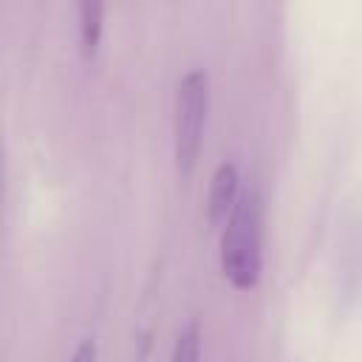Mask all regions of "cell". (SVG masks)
I'll return each instance as SVG.
<instances>
[{"label": "cell", "instance_id": "obj_1", "mask_svg": "<svg viewBox=\"0 0 362 362\" xmlns=\"http://www.w3.org/2000/svg\"><path fill=\"white\" fill-rule=\"evenodd\" d=\"M223 223L226 229L221 235V269L235 288H255L263 266L257 192H240Z\"/></svg>", "mask_w": 362, "mask_h": 362}, {"label": "cell", "instance_id": "obj_2", "mask_svg": "<svg viewBox=\"0 0 362 362\" xmlns=\"http://www.w3.org/2000/svg\"><path fill=\"white\" fill-rule=\"evenodd\" d=\"M209 110V76L201 68H192L181 76L175 90V170L178 175H189L206 127Z\"/></svg>", "mask_w": 362, "mask_h": 362}, {"label": "cell", "instance_id": "obj_3", "mask_svg": "<svg viewBox=\"0 0 362 362\" xmlns=\"http://www.w3.org/2000/svg\"><path fill=\"white\" fill-rule=\"evenodd\" d=\"M240 195V175L232 161H221L212 181H209V195H206V218L212 226L223 223L226 215L232 212L235 201Z\"/></svg>", "mask_w": 362, "mask_h": 362}, {"label": "cell", "instance_id": "obj_4", "mask_svg": "<svg viewBox=\"0 0 362 362\" xmlns=\"http://www.w3.org/2000/svg\"><path fill=\"white\" fill-rule=\"evenodd\" d=\"M79 11V51L85 59H90L99 48V40H102V20H105V6L102 3H93V0H85L76 6Z\"/></svg>", "mask_w": 362, "mask_h": 362}, {"label": "cell", "instance_id": "obj_5", "mask_svg": "<svg viewBox=\"0 0 362 362\" xmlns=\"http://www.w3.org/2000/svg\"><path fill=\"white\" fill-rule=\"evenodd\" d=\"M170 362H201V325L198 320H187V325H181Z\"/></svg>", "mask_w": 362, "mask_h": 362}, {"label": "cell", "instance_id": "obj_6", "mask_svg": "<svg viewBox=\"0 0 362 362\" xmlns=\"http://www.w3.org/2000/svg\"><path fill=\"white\" fill-rule=\"evenodd\" d=\"M68 362H96V342L93 339H82Z\"/></svg>", "mask_w": 362, "mask_h": 362}]
</instances>
